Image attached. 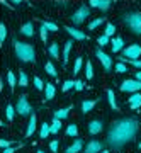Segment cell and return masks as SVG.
<instances>
[{"instance_id": "6da1fadb", "label": "cell", "mask_w": 141, "mask_h": 153, "mask_svg": "<svg viewBox=\"0 0 141 153\" xmlns=\"http://www.w3.org/2000/svg\"><path fill=\"white\" fill-rule=\"evenodd\" d=\"M138 121L136 119H122V121H116L111 131H109V138L107 141L112 146H122L128 141H131L134 134L138 133Z\"/></svg>"}, {"instance_id": "7a4b0ae2", "label": "cell", "mask_w": 141, "mask_h": 153, "mask_svg": "<svg viewBox=\"0 0 141 153\" xmlns=\"http://www.w3.org/2000/svg\"><path fill=\"white\" fill-rule=\"evenodd\" d=\"M16 53L22 61H34V48L31 44H24L16 41Z\"/></svg>"}, {"instance_id": "3957f363", "label": "cell", "mask_w": 141, "mask_h": 153, "mask_svg": "<svg viewBox=\"0 0 141 153\" xmlns=\"http://www.w3.org/2000/svg\"><path fill=\"white\" fill-rule=\"evenodd\" d=\"M124 22L129 26V29L136 34H141V12H133V14H126Z\"/></svg>"}, {"instance_id": "277c9868", "label": "cell", "mask_w": 141, "mask_h": 153, "mask_svg": "<svg viewBox=\"0 0 141 153\" xmlns=\"http://www.w3.org/2000/svg\"><path fill=\"white\" fill-rule=\"evenodd\" d=\"M141 55V46L140 44H133L129 48H126L122 51V56L128 58V60H138V56Z\"/></svg>"}, {"instance_id": "5b68a950", "label": "cell", "mask_w": 141, "mask_h": 153, "mask_svg": "<svg viewBox=\"0 0 141 153\" xmlns=\"http://www.w3.org/2000/svg\"><path fill=\"white\" fill-rule=\"evenodd\" d=\"M121 90L122 92H136V90H141V82L138 80H124L121 83Z\"/></svg>"}, {"instance_id": "8992f818", "label": "cell", "mask_w": 141, "mask_h": 153, "mask_svg": "<svg viewBox=\"0 0 141 153\" xmlns=\"http://www.w3.org/2000/svg\"><path fill=\"white\" fill-rule=\"evenodd\" d=\"M88 16H90L88 7H87V5H82L80 9L75 12V16H73V22H75V24H80V22H83Z\"/></svg>"}, {"instance_id": "52a82bcc", "label": "cell", "mask_w": 141, "mask_h": 153, "mask_svg": "<svg viewBox=\"0 0 141 153\" xmlns=\"http://www.w3.org/2000/svg\"><path fill=\"white\" fill-rule=\"evenodd\" d=\"M16 109L19 111L22 116L31 114V105H29V102H27L26 97H19V102H17V107H16Z\"/></svg>"}, {"instance_id": "ba28073f", "label": "cell", "mask_w": 141, "mask_h": 153, "mask_svg": "<svg viewBox=\"0 0 141 153\" xmlns=\"http://www.w3.org/2000/svg\"><path fill=\"white\" fill-rule=\"evenodd\" d=\"M95 55L99 56V60L102 61V65H104V68H105V71L111 70V66H112V61H111V58H109V56L104 53L102 49H97V51H95Z\"/></svg>"}, {"instance_id": "9c48e42d", "label": "cell", "mask_w": 141, "mask_h": 153, "mask_svg": "<svg viewBox=\"0 0 141 153\" xmlns=\"http://www.w3.org/2000/svg\"><path fill=\"white\" fill-rule=\"evenodd\" d=\"M129 107L131 109H140L141 107V95L140 94H133L129 97Z\"/></svg>"}, {"instance_id": "30bf717a", "label": "cell", "mask_w": 141, "mask_h": 153, "mask_svg": "<svg viewBox=\"0 0 141 153\" xmlns=\"http://www.w3.org/2000/svg\"><path fill=\"white\" fill-rule=\"evenodd\" d=\"M99 150H102V143L100 141H90L87 145V150L83 153H97Z\"/></svg>"}, {"instance_id": "8fae6325", "label": "cell", "mask_w": 141, "mask_h": 153, "mask_svg": "<svg viewBox=\"0 0 141 153\" xmlns=\"http://www.w3.org/2000/svg\"><path fill=\"white\" fill-rule=\"evenodd\" d=\"M88 131L92 133V134H97V133H100V131H102V123H100L99 119L92 121V123L88 124Z\"/></svg>"}, {"instance_id": "7c38bea8", "label": "cell", "mask_w": 141, "mask_h": 153, "mask_svg": "<svg viewBox=\"0 0 141 153\" xmlns=\"http://www.w3.org/2000/svg\"><path fill=\"white\" fill-rule=\"evenodd\" d=\"M90 5H92V7H97V9H102V10H105V9H109L111 2H109V0H90Z\"/></svg>"}, {"instance_id": "4fadbf2b", "label": "cell", "mask_w": 141, "mask_h": 153, "mask_svg": "<svg viewBox=\"0 0 141 153\" xmlns=\"http://www.w3.org/2000/svg\"><path fill=\"white\" fill-rule=\"evenodd\" d=\"M66 31H68V33H70L75 39H82V41H83V39H87L85 33H82V31H78V29H75V27H66Z\"/></svg>"}, {"instance_id": "5bb4252c", "label": "cell", "mask_w": 141, "mask_h": 153, "mask_svg": "<svg viewBox=\"0 0 141 153\" xmlns=\"http://www.w3.org/2000/svg\"><path fill=\"white\" fill-rule=\"evenodd\" d=\"M95 104H97V100H83V104H82V112L87 114L88 111L94 109V105Z\"/></svg>"}, {"instance_id": "9a60e30c", "label": "cell", "mask_w": 141, "mask_h": 153, "mask_svg": "<svg viewBox=\"0 0 141 153\" xmlns=\"http://www.w3.org/2000/svg\"><path fill=\"white\" fill-rule=\"evenodd\" d=\"M34 131H36V116L31 114V119H29V126H27L26 134H27V136H31V134H33Z\"/></svg>"}, {"instance_id": "2e32d148", "label": "cell", "mask_w": 141, "mask_h": 153, "mask_svg": "<svg viewBox=\"0 0 141 153\" xmlns=\"http://www.w3.org/2000/svg\"><path fill=\"white\" fill-rule=\"evenodd\" d=\"M82 146H83V141H82V140H76V141L66 150V153H78L82 150Z\"/></svg>"}, {"instance_id": "e0dca14e", "label": "cell", "mask_w": 141, "mask_h": 153, "mask_svg": "<svg viewBox=\"0 0 141 153\" xmlns=\"http://www.w3.org/2000/svg\"><path fill=\"white\" fill-rule=\"evenodd\" d=\"M122 46H124V41L121 38H116L114 41H112V51H114V53H119L121 49H122Z\"/></svg>"}, {"instance_id": "ac0fdd59", "label": "cell", "mask_w": 141, "mask_h": 153, "mask_svg": "<svg viewBox=\"0 0 141 153\" xmlns=\"http://www.w3.org/2000/svg\"><path fill=\"white\" fill-rule=\"evenodd\" d=\"M44 92H46V99H53L54 94H56V88H54V85H51V83H46Z\"/></svg>"}, {"instance_id": "d6986e66", "label": "cell", "mask_w": 141, "mask_h": 153, "mask_svg": "<svg viewBox=\"0 0 141 153\" xmlns=\"http://www.w3.org/2000/svg\"><path fill=\"white\" fill-rule=\"evenodd\" d=\"M70 109H71V105L70 107H66V109L56 111V112H54V119H65L66 116H68V112H70Z\"/></svg>"}, {"instance_id": "ffe728a7", "label": "cell", "mask_w": 141, "mask_h": 153, "mask_svg": "<svg viewBox=\"0 0 141 153\" xmlns=\"http://www.w3.org/2000/svg\"><path fill=\"white\" fill-rule=\"evenodd\" d=\"M107 97H109V104H111V107L114 111H119V107H117V104H116V95L112 90H107Z\"/></svg>"}, {"instance_id": "44dd1931", "label": "cell", "mask_w": 141, "mask_h": 153, "mask_svg": "<svg viewBox=\"0 0 141 153\" xmlns=\"http://www.w3.org/2000/svg\"><path fill=\"white\" fill-rule=\"evenodd\" d=\"M22 34H26V36H33V33H34V29H33V24L31 22H26L24 26H22Z\"/></svg>"}, {"instance_id": "7402d4cb", "label": "cell", "mask_w": 141, "mask_h": 153, "mask_svg": "<svg viewBox=\"0 0 141 153\" xmlns=\"http://www.w3.org/2000/svg\"><path fill=\"white\" fill-rule=\"evenodd\" d=\"M49 133H51V126H48L46 123H44V124L41 126V133H39V136H41V138H46Z\"/></svg>"}, {"instance_id": "603a6c76", "label": "cell", "mask_w": 141, "mask_h": 153, "mask_svg": "<svg viewBox=\"0 0 141 153\" xmlns=\"http://www.w3.org/2000/svg\"><path fill=\"white\" fill-rule=\"evenodd\" d=\"M71 49V41H68V43L65 44V49H63V55H65V58H63V65H66V61H68V53H70Z\"/></svg>"}, {"instance_id": "cb8c5ba5", "label": "cell", "mask_w": 141, "mask_h": 153, "mask_svg": "<svg viewBox=\"0 0 141 153\" xmlns=\"http://www.w3.org/2000/svg\"><path fill=\"white\" fill-rule=\"evenodd\" d=\"M7 82H9V85H10V88H14L16 87V83H19L16 80V75H14L12 71H9V75H7Z\"/></svg>"}, {"instance_id": "d4e9b609", "label": "cell", "mask_w": 141, "mask_h": 153, "mask_svg": "<svg viewBox=\"0 0 141 153\" xmlns=\"http://www.w3.org/2000/svg\"><path fill=\"white\" fill-rule=\"evenodd\" d=\"M60 128H61L60 119H54V121H53V124H51V133H53V134H56V133L60 131Z\"/></svg>"}, {"instance_id": "484cf974", "label": "cell", "mask_w": 141, "mask_h": 153, "mask_svg": "<svg viewBox=\"0 0 141 153\" xmlns=\"http://www.w3.org/2000/svg\"><path fill=\"white\" fill-rule=\"evenodd\" d=\"M49 55L53 56V58H58V56H60L58 55V44L56 43H53L51 46H49Z\"/></svg>"}, {"instance_id": "4316f807", "label": "cell", "mask_w": 141, "mask_h": 153, "mask_svg": "<svg viewBox=\"0 0 141 153\" xmlns=\"http://www.w3.org/2000/svg\"><path fill=\"white\" fill-rule=\"evenodd\" d=\"M43 27L46 31H58V26L54 22H43Z\"/></svg>"}, {"instance_id": "83f0119b", "label": "cell", "mask_w": 141, "mask_h": 153, "mask_svg": "<svg viewBox=\"0 0 141 153\" xmlns=\"http://www.w3.org/2000/svg\"><path fill=\"white\" fill-rule=\"evenodd\" d=\"M102 22H104V19H102V17H99V19H95V21H92L90 24H88V29H90V31H94V29L97 27V26H100Z\"/></svg>"}, {"instance_id": "f1b7e54d", "label": "cell", "mask_w": 141, "mask_h": 153, "mask_svg": "<svg viewBox=\"0 0 141 153\" xmlns=\"http://www.w3.org/2000/svg\"><path fill=\"white\" fill-rule=\"evenodd\" d=\"M66 134H68V136H76V134H78V129H76V126H75V124H70V126H68V129H66Z\"/></svg>"}, {"instance_id": "f546056e", "label": "cell", "mask_w": 141, "mask_h": 153, "mask_svg": "<svg viewBox=\"0 0 141 153\" xmlns=\"http://www.w3.org/2000/svg\"><path fill=\"white\" fill-rule=\"evenodd\" d=\"M7 38V27L5 24H0V43H4Z\"/></svg>"}, {"instance_id": "4dcf8cb0", "label": "cell", "mask_w": 141, "mask_h": 153, "mask_svg": "<svg viewBox=\"0 0 141 153\" xmlns=\"http://www.w3.org/2000/svg\"><path fill=\"white\" fill-rule=\"evenodd\" d=\"M82 58L80 56H78V58H76V61H75V68H73V73H75V75H78V71L82 70Z\"/></svg>"}, {"instance_id": "1f68e13d", "label": "cell", "mask_w": 141, "mask_h": 153, "mask_svg": "<svg viewBox=\"0 0 141 153\" xmlns=\"http://www.w3.org/2000/svg\"><path fill=\"white\" fill-rule=\"evenodd\" d=\"M85 68H87V78H92L94 76V66H92V61H87V66H85Z\"/></svg>"}, {"instance_id": "d6a6232c", "label": "cell", "mask_w": 141, "mask_h": 153, "mask_svg": "<svg viewBox=\"0 0 141 153\" xmlns=\"http://www.w3.org/2000/svg\"><path fill=\"white\" fill-rule=\"evenodd\" d=\"M122 61H128V63H131L133 66H138V68H141V61H140V60H128V58H124V56H122V58H121V63H122Z\"/></svg>"}, {"instance_id": "836d02e7", "label": "cell", "mask_w": 141, "mask_h": 153, "mask_svg": "<svg viewBox=\"0 0 141 153\" xmlns=\"http://www.w3.org/2000/svg\"><path fill=\"white\" fill-rule=\"evenodd\" d=\"M75 87V80H66L65 83H63V92H66V90H70V88Z\"/></svg>"}, {"instance_id": "e575fe53", "label": "cell", "mask_w": 141, "mask_h": 153, "mask_svg": "<svg viewBox=\"0 0 141 153\" xmlns=\"http://www.w3.org/2000/svg\"><path fill=\"white\" fill-rule=\"evenodd\" d=\"M19 85H22V87L27 85V75L24 71H21V75H19Z\"/></svg>"}, {"instance_id": "d590c367", "label": "cell", "mask_w": 141, "mask_h": 153, "mask_svg": "<svg viewBox=\"0 0 141 153\" xmlns=\"http://www.w3.org/2000/svg\"><path fill=\"white\" fill-rule=\"evenodd\" d=\"M14 114H16V109H14V107L9 104V105H7V117L12 121V119H14Z\"/></svg>"}, {"instance_id": "8d00e7d4", "label": "cell", "mask_w": 141, "mask_h": 153, "mask_svg": "<svg viewBox=\"0 0 141 153\" xmlns=\"http://www.w3.org/2000/svg\"><path fill=\"white\" fill-rule=\"evenodd\" d=\"M116 31V26L114 24H107V27H105V36H112Z\"/></svg>"}, {"instance_id": "74e56055", "label": "cell", "mask_w": 141, "mask_h": 153, "mask_svg": "<svg viewBox=\"0 0 141 153\" xmlns=\"http://www.w3.org/2000/svg\"><path fill=\"white\" fill-rule=\"evenodd\" d=\"M34 85H36V88H38V90H39V88H44V87H46L39 76H34Z\"/></svg>"}, {"instance_id": "f35d334b", "label": "cell", "mask_w": 141, "mask_h": 153, "mask_svg": "<svg viewBox=\"0 0 141 153\" xmlns=\"http://www.w3.org/2000/svg\"><path fill=\"white\" fill-rule=\"evenodd\" d=\"M116 71H117V73H124V71H128V68H126V65L124 63H117V65H116Z\"/></svg>"}, {"instance_id": "ab89813d", "label": "cell", "mask_w": 141, "mask_h": 153, "mask_svg": "<svg viewBox=\"0 0 141 153\" xmlns=\"http://www.w3.org/2000/svg\"><path fill=\"white\" fill-rule=\"evenodd\" d=\"M46 71H48L51 76H56V70H54V66L51 63H46Z\"/></svg>"}, {"instance_id": "60d3db41", "label": "cell", "mask_w": 141, "mask_h": 153, "mask_svg": "<svg viewBox=\"0 0 141 153\" xmlns=\"http://www.w3.org/2000/svg\"><path fill=\"white\" fill-rule=\"evenodd\" d=\"M99 41V44H100V46H105V44L109 43V36H105V34H102V36H100V38L97 39Z\"/></svg>"}, {"instance_id": "b9f144b4", "label": "cell", "mask_w": 141, "mask_h": 153, "mask_svg": "<svg viewBox=\"0 0 141 153\" xmlns=\"http://www.w3.org/2000/svg\"><path fill=\"white\" fill-rule=\"evenodd\" d=\"M49 150H51L53 153L58 152V141H51V143H49Z\"/></svg>"}, {"instance_id": "7bdbcfd3", "label": "cell", "mask_w": 141, "mask_h": 153, "mask_svg": "<svg viewBox=\"0 0 141 153\" xmlns=\"http://www.w3.org/2000/svg\"><path fill=\"white\" fill-rule=\"evenodd\" d=\"M0 145H2L4 148H10V145H12V143L9 141V140H2V141H0Z\"/></svg>"}, {"instance_id": "ee69618b", "label": "cell", "mask_w": 141, "mask_h": 153, "mask_svg": "<svg viewBox=\"0 0 141 153\" xmlns=\"http://www.w3.org/2000/svg\"><path fill=\"white\" fill-rule=\"evenodd\" d=\"M75 88H76V90H82V88H83V82H80V80H75Z\"/></svg>"}, {"instance_id": "f6af8a7d", "label": "cell", "mask_w": 141, "mask_h": 153, "mask_svg": "<svg viewBox=\"0 0 141 153\" xmlns=\"http://www.w3.org/2000/svg\"><path fill=\"white\" fill-rule=\"evenodd\" d=\"M46 36H48V31H46L44 27H41V39H43V41H46Z\"/></svg>"}, {"instance_id": "bcb514c9", "label": "cell", "mask_w": 141, "mask_h": 153, "mask_svg": "<svg viewBox=\"0 0 141 153\" xmlns=\"http://www.w3.org/2000/svg\"><path fill=\"white\" fill-rule=\"evenodd\" d=\"M16 150H17V148H7V150H5V152H4V153H14V152H16Z\"/></svg>"}, {"instance_id": "7dc6e473", "label": "cell", "mask_w": 141, "mask_h": 153, "mask_svg": "<svg viewBox=\"0 0 141 153\" xmlns=\"http://www.w3.org/2000/svg\"><path fill=\"white\" fill-rule=\"evenodd\" d=\"M136 80H141V71H136Z\"/></svg>"}, {"instance_id": "c3c4849f", "label": "cell", "mask_w": 141, "mask_h": 153, "mask_svg": "<svg viewBox=\"0 0 141 153\" xmlns=\"http://www.w3.org/2000/svg\"><path fill=\"white\" fill-rule=\"evenodd\" d=\"M36 153H44V152H43V150H38V152H36Z\"/></svg>"}, {"instance_id": "681fc988", "label": "cell", "mask_w": 141, "mask_h": 153, "mask_svg": "<svg viewBox=\"0 0 141 153\" xmlns=\"http://www.w3.org/2000/svg\"><path fill=\"white\" fill-rule=\"evenodd\" d=\"M102 153H109V152H107V150H105V152H102Z\"/></svg>"}, {"instance_id": "f907efd6", "label": "cell", "mask_w": 141, "mask_h": 153, "mask_svg": "<svg viewBox=\"0 0 141 153\" xmlns=\"http://www.w3.org/2000/svg\"><path fill=\"white\" fill-rule=\"evenodd\" d=\"M140 148H141V143H140Z\"/></svg>"}]
</instances>
